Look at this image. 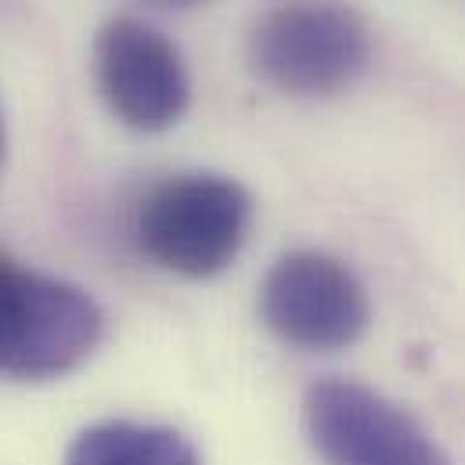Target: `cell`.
I'll list each match as a JSON object with an SVG mask.
<instances>
[{"label": "cell", "mask_w": 465, "mask_h": 465, "mask_svg": "<svg viewBox=\"0 0 465 465\" xmlns=\"http://www.w3.org/2000/svg\"><path fill=\"white\" fill-rule=\"evenodd\" d=\"M260 318L285 347L336 353L368 332L371 300L340 256L296 249L267 271L260 285Z\"/></svg>", "instance_id": "277c9868"}, {"label": "cell", "mask_w": 465, "mask_h": 465, "mask_svg": "<svg viewBox=\"0 0 465 465\" xmlns=\"http://www.w3.org/2000/svg\"><path fill=\"white\" fill-rule=\"evenodd\" d=\"M249 73L285 98H332L371 62V29L350 0H278L249 29Z\"/></svg>", "instance_id": "6da1fadb"}, {"label": "cell", "mask_w": 465, "mask_h": 465, "mask_svg": "<svg viewBox=\"0 0 465 465\" xmlns=\"http://www.w3.org/2000/svg\"><path fill=\"white\" fill-rule=\"evenodd\" d=\"M62 465H203L188 437L170 426L98 422L65 451Z\"/></svg>", "instance_id": "52a82bcc"}, {"label": "cell", "mask_w": 465, "mask_h": 465, "mask_svg": "<svg viewBox=\"0 0 465 465\" xmlns=\"http://www.w3.org/2000/svg\"><path fill=\"white\" fill-rule=\"evenodd\" d=\"M303 430L325 465H451L401 404L353 379L307 390Z\"/></svg>", "instance_id": "5b68a950"}, {"label": "cell", "mask_w": 465, "mask_h": 465, "mask_svg": "<svg viewBox=\"0 0 465 465\" xmlns=\"http://www.w3.org/2000/svg\"><path fill=\"white\" fill-rule=\"evenodd\" d=\"M4 152H7V137H4V116H0V170H4Z\"/></svg>", "instance_id": "9c48e42d"}, {"label": "cell", "mask_w": 465, "mask_h": 465, "mask_svg": "<svg viewBox=\"0 0 465 465\" xmlns=\"http://www.w3.org/2000/svg\"><path fill=\"white\" fill-rule=\"evenodd\" d=\"M94 84L109 113L137 134L177 126L192 105V76L177 44L130 15L98 29Z\"/></svg>", "instance_id": "8992f818"}, {"label": "cell", "mask_w": 465, "mask_h": 465, "mask_svg": "<svg viewBox=\"0 0 465 465\" xmlns=\"http://www.w3.org/2000/svg\"><path fill=\"white\" fill-rule=\"evenodd\" d=\"M144 4H152V7H173V11H188V7H203V4H210V0H144Z\"/></svg>", "instance_id": "ba28073f"}, {"label": "cell", "mask_w": 465, "mask_h": 465, "mask_svg": "<svg viewBox=\"0 0 465 465\" xmlns=\"http://www.w3.org/2000/svg\"><path fill=\"white\" fill-rule=\"evenodd\" d=\"M249 224L252 199L238 181L221 173H181L144 195L134 234L155 267L206 282L234 263Z\"/></svg>", "instance_id": "3957f363"}, {"label": "cell", "mask_w": 465, "mask_h": 465, "mask_svg": "<svg viewBox=\"0 0 465 465\" xmlns=\"http://www.w3.org/2000/svg\"><path fill=\"white\" fill-rule=\"evenodd\" d=\"M105 340L98 300L0 249V379L51 382L76 371Z\"/></svg>", "instance_id": "7a4b0ae2"}]
</instances>
